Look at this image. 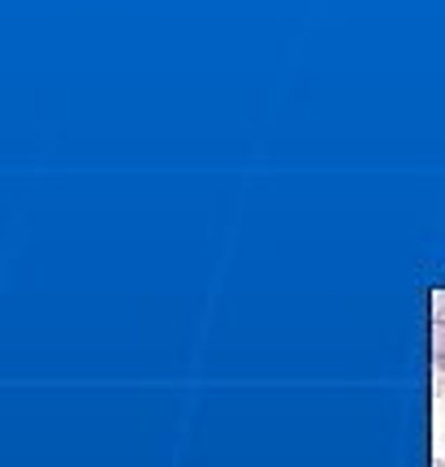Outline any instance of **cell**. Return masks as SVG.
<instances>
[{"label":"cell","mask_w":445,"mask_h":467,"mask_svg":"<svg viewBox=\"0 0 445 467\" xmlns=\"http://www.w3.org/2000/svg\"><path fill=\"white\" fill-rule=\"evenodd\" d=\"M432 467H445V459H432Z\"/></svg>","instance_id":"277c9868"},{"label":"cell","mask_w":445,"mask_h":467,"mask_svg":"<svg viewBox=\"0 0 445 467\" xmlns=\"http://www.w3.org/2000/svg\"><path fill=\"white\" fill-rule=\"evenodd\" d=\"M445 317V285H437L432 290V320H441Z\"/></svg>","instance_id":"3957f363"},{"label":"cell","mask_w":445,"mask_h":467,"mask_svg":"<svg viewBox=\"0 0 445 467\" xmlns=\"http://www.w3.org/2000/svg\"><path fill=\"white\" fill-rule=\"evenodd\" d=\"M432 359H441L445 364V317L432 320Z\"/></svg>","instance_id":"6da1fadb"},{"label":"cell","mask_w":445,"mask_h":467,"mask_svg":"<svg viewBox=\"0 0 445 467\" xmlns=\"http://www.w3.org/2000/svg\"><path fill=\"white\" fill-rule=\"evenodd\" d=\"M432 394H437V399H445V364H441V359H432Z\"/></svg>","instance_id":"7a4b0ae2"}]
</instances>
